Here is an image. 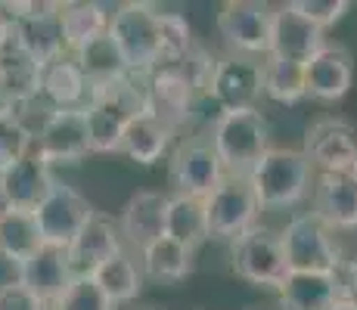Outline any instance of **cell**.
Returning a JSON list of instances; mask_svg holds the SVG:
<instances>
[{"label":"cell","instance_id":"cell-1","mask_svg":"<svg viewBox=\"0 0 357 310\" xmlns=\"http://www.w3.org/2000/svg\"><path fill=\"white\" fill-rule=\"evenodd\" d=\"M245 177L261 208H292L311 196L314 186V168L307 155L289 146H271Z\"/></svg>","mask_w":357,"mask_h":310},{"label":"cell","instance_id":"cell-2","mask_svg":"<svg viewBox=\"0 0 357 310\" xmlns=\"http://www.w3.org/2000/svg\"><path fill=\"white\" fill-rule=\"evenodd\" d=\"M208 140L227 174H249L258 158L271 149V127L258 109L221 112V118L211 124Z\"/></svg>","mask_w":357,"mask_h":310},{"label":"cell","instance_id":"cell-3","mask_svg":"<svg viewBox=\"0 0 357 310\" xmlns=\"http://www.w3.org/2000/svg\"><path fill=\"white\" fill-rule=\"evenodd\" d=\"M109 34L115 38L130 75L146 78L162 65L159 40V6L153 3H115Z\"/></svg>","mask_w":357,"mask_h":310},{"label":"cell","instance_id":"cell-4","mask_svg":"<svg viewBox=\"0 0 357 310\" xmlns=\"http://www.w3.org/2000/svg\"><path fill=\"white\" fill-rule=\"evenodd\" d=\"M286 248V264L289 270L301 273H339L345 264L342 245L335 239V230L320 220L317 215H295L289 224L280 230Z\"/></svg>","mask_w":357,"mask_h":310},{"label":"cell","instance_id":"cell-5","mask_svg":"<svg viewBox=\"0 0 357 310\" xmlns=\"http://www.w3.org/2000/svg\"><path fill=\"white\" fill-rule=\"evenodd\" d=\"M230 261H233V273H236L239 279H245L249 286L280 288V282L289 273L283 236L261 224L233 239Z\"/></svg>","mask_w":357,"mask_h":310},{"label":"cell","instance_id":"cell-6","mask_svg":"<svg viewBox=\"0 0 357 310\" xmlns=\"http://www.w3.org/2000/svg\"><path fill=\"white\" fill-rule=\"evenodd\" d=\"M227 177V168L218 158L208 137H187L168 155V180L171 189L181 196L208 199Z\"/></svg>","mask_w":357,"mask_h":310},{"label":"cell","instance_id":"cell-7","mask_svg":"<svg viewBox=\"0 0 357 310\" xmlns=\"http://www.w3.org/2000/svg\"><path fill=\"white\" fill-rule=\"evenodd\" d=\"M205 93L221 112L258 109V100L264 96V62L239 53L218 59Z\"/></svg>","mask_w":357,"mask_h":310},{"label":"cell","instance_id":"cell-8","mask_svg":"<svg viewBox=\"0 0 357 310\" xmlns=\"http://www.w3.org/2000/svg\"><path fill=\"white\" fill-rule=\"evenodd\" d=\"M208 233L221 239H236L258 226L261 202L245 174H227L215 192L205 199Z\"/></svg>","mask_w":357,"mask_h":310},{"label":"cell","instance_id":"cell-9","mask_svg":"<svg viewBox=\"0 0 357 310\" xmlns=\"http://www.w3.org/2000/svg\"><path fill=\"white\" fill-rule=\"evenodd\" d=\"M34 224L40 230L44 245H56V248H68L75 242L84 224L97 215L91 202H87L84 192H78L68 183H53V189L44 196V202L31 211Z\"/></svg>","mask_w":357,"mask_h":310},{"label":"cell","instance_id":"cell-10","mask_svg":"<svg viewBox=\"0 0 357 310\" xmlns=\"http://www.w3.org/2000/svg\"><path fill=\"white\" fill-rule=\"evenodd\" d=\"M273 6L258 0H230L218 13V34L239 56L264 59L271 53Z\"/></svg>","mask_w":357,"mask_h":310},{"label":"cell","instance_id":"cell-11","mask_svg":"<svg viewBox=\"0 0 357 310\" xmlns=\"http://www.w3.org/2000/svg\"><path fill=\"white\" fill-rule=\"evenodd\" d=\"M34 149L47 164H75L93 153L84 109H53L34 134Z\"/></svg>","mask_w":357,"mask_h":310},{"label":"cell","instance_id":"cell-12","mask_svg":"<svg viewBox=\"0 0 357 310\" xmlns=\"http://www.w3.org/2000/svg\"><path fill=\"white\" fill-rule=\"evenodd\" d=\"M143 87H146V112L162 118L168 127L177 130L193 118L199 87L183 65H159L143 78Z\"/></svg>","mask_w":357,"mask_h":310},{"label":"cell","instance_id":"cell-13","mask_svg":"<svg viewBox=\"0 0 357 310\" xmlns=\"http://www.w3.org/2000/svg\"><path fill=\"white\" fill-rule=\"evenodd\" d=\"M59 10L63 3H13L16 13V44L22 47L38 65L66 56V38L59 25Z\"/></svg>","mask_w":357,"mask_h":310},{"label":"cell","instance_id":"cell-14","mask_svg":"<svg viewBox=\"0 0 357 310\" xmlns=\"http://www.w3.org/2000/svg\"><path fill=\"white\" fill-rule=\"evenodd\" d=\"M329 44L326 31L305 19L292 3L273 6V29H271V53L267 56L307 65Z\"/></svg>","mask_w":357,"mask_h":310},{"label":"cell","instance_id":"cell-15","mask_svg":"<svg viewBox=\"0 0 357 310\" xmlns=\"http://www.w3.org/2000/svg\"><path fill=\"white\" fill-rule=\"evenodd\" d=\"M301 153L307 155L314 174L357 171V134L351 124L339 118H324L311 124V130L305 134Z\"/></svg>","mask_w":357,"mask_h":310},{"label":"cell","instance_id":"cell-16","mask_svg":"<svg viewBox=\"0 0 357 310\" xmlns=\"http://www.w3.org/2000/svg\"><path fill=\"white\" fill-rule=\"evenodd\" d=\"M311 215H317L335 233L357 230V171L314 174Z\"/></svg>","mask_w":357,"mask_h":310},{"label":"cell","instance_id":"cell-17","mask_svg":"<svg viewBox=\"0 0 357 310\" xmlns=\"http://www.w3.org/2000/svg\"><path fill=\"white\" fill-rule=\"evenodd\" d=\"M66 251H68V261H72L75 277H93L106 261L128 251L125 239H121V230H119V217H109V215H102V211H97Z\"/></svg>","mask_w":357,"mask_h":310},{"label":"cell","instance_id":"cell-18","mask_svg":"<svg viewBox=\"0 0 357 310\" xmlns=\"http://www.w3.org/2000/svg\"><path fill=\"white\" fill-rule=\"evenodd\" d=\"M16 279L22 282L31 295H38L47 307H53L63 298L66 288L72 286L75 270H72V261H68L66 248L40 245L25 264L16 267Z\"/></svg>","mask_w":357,"mask_h":310},{"label":"cell","instance_id":"cell-19","mask_svg":"<svg viewBox=\"0 0 357 310\" xmlns=\"http://www.w3.org/2000/svg\"><path fill=\"white\" fill-rule=\"evenodd\" d=\"M165 208H168V196L155 189H140L128 199L119 215V230L128 251H140L165 236Z\"/></svg>","mask_w":357,"mask_h":310},{"label":"cell","instance_id":"cell-20","mask_svg":"<svg viewBox=\"0 0 357 310\" xmlns=\"http://www.w3.org/2000/svg\"><path fill=\"white\" fill-rule=\"evenodd\" d=\"M91 81L87 75L81 72L78 59L72 53L66 56L47 62L40 65V87H38V96L44 106L50 109H84L91 102Z\"/></svg>","mask_w":357,"mask_h":310},{"label":"cell","instance_id":"cell-21","mask_svg":"<svg viewBox=\"0 0 357 310\" xmlns=\"http://www.w3.org/2000/svg\"><path fill=\"white\" fill-rule=\"evenodd\" d=\"M53 183H56V177H53L50 164L38 155V149H31L29 155H22L6 171H0V189L6 192L16 211H34L53 189Z\"/></svg>","mask_w":357,"mask_h":310},{"label":"cell","instance_id":"cell-22","mask_svg":"<svg viewBox=\"0 0 357 310\" xmlns=\"http://www.w3.org/2000/svg\"><path fill=\"white\" fill-rule=\"evenodd\" d=\"M307 96L320 102H335L351 91L354 81V59L342 44H326L311 62L305 65Z\"/></svg>","mask_w":357,"mask_h":310},{"label":"cell","instance_id":"cell-23","mask_svg":"<svg viewBox=\"0 0 357 310\" xmlns=\"http://www.w3.org/2000/svg\"><path fill=\"white\" fill-rule=\"evenodd\" d=\"M283 310H333L342 301L335 273H301L289 270L277 288Z\"/></svg>","mask_w":357,"mask_h":310},{"label":"cell","instance_id":"cell-24","mask_svg":"<svg viewBox=\"0 0 357 310\" xmlns=\"http://www.w3.org/2000/svg\"><path fill=\"white\" fill-rule=\"evenodd\" d=\"M171 140H174V127H168L153 112H143L128 121L119 153L137 164H155L171 153Z\"/></svg>","mask_w":357,"mask_h":310},{"label":"cell","instance_id":"cell-25","mask_svg":"<svg viewBox=\"0 0 357 310\" xmlns=\"http://www.w3.org/2000/svg\"><path fill=\"white\" fill-rule=\"evenodd\" d=\"M112 10L109 3H93V0H75V3H63L59 10V25H63L66 50L78 53L84 44L109 31L112 22Z\"/></svg>","mask_w":357,"mask_h":310},{"label":"cell","instance_id":"cell-26","mask_svg":"<svg viewBox=\"0 0 357 310\" xmlns=\"http://www.w3.org/2000/svg\"><path fill=\"white\" fill-rule=\"evenodd\" d=\"M165 236L196 251V248L211 236L208 215H205V199L171 192L168 208H165Z\"/></svg>","mask_w":357,"mask_h":310},{"label":"cell","instance_id":"cell-27","mask_svg":"<svg viewBox=\"0 0 357 310\" xmlns=\"http://www.w3.org/2000/svg\"><path fill=\"white\" fill-rule=\"evenodd\" d=\"M137 261H140L143 279H153V282H181L193 273V248L174 242L168 236L140 248Z\"/></svg>","mask_w":357,"mask_h":310},{"label":"cell","instance_id":"cell-28","mask_svg":"<svg viewBox=\"0 0 357 310\" xmlns=\"http://www.w3.org/2000/svg\"><path fill=\"white\" fill-rule=\"evenodd\" d=\"M75 59H78L81 72L87 75V81H91V87H102V84H112V81H121L130 75L125 56H121L119 44H115L112 34H100V38H93L91 44H84L78 53H72Z\"/></svg>","mask_w":357,"mask_h":310},{"label":"cell","instance_id":"cell-29","mask_svg":"<svg viewBox=\"0 0 357 310\" xmlns=\"http://www.w3.org/2000/svg\"><path fill=\"white\" fill-rule=\"evenodd\" d=\"M93 279H97V286L109 295V301H112L115 307L128 304V301H134L143 288L140 261H137L130 251H121V254H115L112 261H106V264L93 273Z\"/></svg>","mask_w":357,"mask_h":310},{"label":"cell","instance_id":"cell-30","mask_svg":"<svg viewBox=\"0 0 357 310\" xmlns=\"http://www.w3.org/2000/svg\"><path fill=\"white\" fill-rule=\"evenodd\" d=\"M40 245L44 239H40L31 211H10L0 220V258L10 261L13 267L25 264Z\"/></svg>","mask_w":357,"mask_h":310},{"label":"cell","instance_id":"cell-31","mask_svg":"<svg viewBox=\"0 0 357 310\" xmlns=\"http://www.w3.org/2000/svg\"><path fill=\"white\" fill-rule=\"evenodd\" d=\"M87 130H91V149L93 153H119L121 134H125L130 115H125L119 106L106 100H91L84 106Z\"/></svg>","mask_w":357,"mask_h":310},{"label":"cell","instance_id":"cell-32","mask_svg":"<svg viewBox=\"0 0 357 310\" xmlns=\"http://www.w3.org/2000/svg\"><path fill=\"white\" fill-rule=\"evenodd\" d=\"M264 96L280 106H295V102L307 100L305 65L264 56Z\"/></svg>","mask_w":357,"mask_h":310},{"label":"cell","instance_id":"cell-33","mask_svg":"<svg viewBox=\"0 0 357 310\" xmlns=\"http://www.w3.org/2000/svg\"><path fill=\"white\" fill-rule=\"evenodd\" d=\"M159 40H162V65H181L193 53V29L183 13L159 10Z\"/></svg>","mask_w":357,"mask_h":310},{"label":"cell","instance_id":"cell-34","mask_svg":"<svg viewBox=\"0 0 357 310\" xmlns=\"http://www.w3.org/2000/svg\"><path fill=\"white\" fill-rule=\"evenodd\" d=\"M31 149H34V134L29 124L19 118L16 109L0 112V171H6L22 155H29Z\"/></svg>","mask_w":357,"mask_h":310},{"label":"cell","instance_id":"cell-35","mask_svg":"<svg viewBox=\"0 0 357 310\" xmlns=\"http://www.w3.org/2000/svg\"><path fill=\"white\" fill-rule=\"evenodd\" d=\"M53 310H115V304L93 277H75L72 286L63 292V298L53 304Z\"/></svg>","mask_w":357,"mask_h":310},{"label":"cell","instance_id":"cell-36","mask_svg":"<svg viewBox=\"0 0 357 310\" xmlns=\"http://www.w3.org/2000/svg\"><path fill=\"white\" fill-rule=\"evenodd\" d=\"M292 6L324 31L329 29V25H335L348 13L345 0H292Z\"/></svg>","mask_w":357,"mask_h":310},{"label":"cell","instance_id":"cell-37","mask_svg":"<svg viewBox=\"0 0 357 310\" xmlns=\"http://www.w3.org/2000/svg\"><path fill=\"white\" fill-rule=\"evenodd\" d=\"M0 310H53L38 295H31L16 277L10 282H0Z\"/></svg>","mask_w":357,"mask_h":310},{"label":"cell","instance_id":"cell-38","mask_svg":"<svg viewBox=\"0 0 357 310\" xmlns=\"http://www.w3.org/2000/svg\"><path fill=\"white\" fill-rule=\"evenodd\" d=\"M339 288H342V301L348 304H357V254L354 258H345V264L339 267Z\"/></svg>","mask_w":357,"mask_h":310},{"label":"cell","instance_id":"cell-39","mask_svg":"<svg viewBox=\"0 0 357 310\" xmlns=\"http://www.w3.org/2000/svg\"><path fill=\"white\" fill-rule=\"evenodd\" d=\"M10 211H16V208H13V205H10V199H6V192L0 189V220H3L6 215H10Z\"/></svg>","mask_w":357,"mask_h":310},{"label":"cell","instance_id":"cell-40","mask_svg":"<svg viewBox=\"0 0 357 310\" xmlns=\"http://www.w3.org/2000/svg\"><path fill=\"white\" fill-rule=\"evenodd\" d=\"M333 310H357V304H348V301H339Z\"/></svg>","mask_w":357,"mask_h":310}]
</instances>
